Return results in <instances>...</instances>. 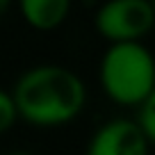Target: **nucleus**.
<instances>
[{"mask_svg":"<svg viewBox=\"0 0 155 155\" xmlns=\"http://www.w3.org/2000/svg\"><path fill=\"white\" fill-rule=\"evenodd\" d=\"M12 101L16 114L25 121L34 126H62L82 112L87 87L71 68L44 64L18 78Z\"/></svg>","mask_w":155,"mask_h":155,"instance_id":"nucleus-1","label":"nucleus"},{"mask_svg":"<svg viewBox=\"0 0 155 155\" xmlns=\"http://www.w3.org/2000/svg\"><path fill=\"white\" fill-rule=\"evenodd\" d=\"M101 84L114 103L139 105L155 94V62L141 41L112 44L101 59Z\"/></svg>","mask_w":155,"mask_h":155,"instance_id":"nucleus-2","label":"nucleus"},{"mask_svg":"<svg viewBox=\"0 0 155 155\" xmlns=\"http://www.w3.org/2000/svg\"><path fill=\"white\" fill-rule=\"evenodd\" d=\"M155 23L150 0H105L94 16L98 34L112 44L139 41Z\"/></svg>","mask_w":155,"mask_h":155,"instance_id":"nucleus-3","label":"nucleus"},{"mask_svg":"<svg viewBox=\"0 0 155 155\" xmlns=\"http://www.w3.org/2000/svg\"><path fill=\"white\" fill-rule=\"evenodd\" d=\"M150 141L130 119L105 123L89 141L87 155H148Z\"/></svg>","mask_w":155,"mask_h":155,"instance_id":"nucleus-4","label":"nucleus"},{"mask_svg":"<svg viewBox=\"0 0 155 155\" xmlns=\"http://www.w3.org/2000/svg\"><path fill=\"white\" fill-rule=\"evenodd\" d=\"M18 7L34 30H55L66 21L71 0H18Z\"/></svg>","mask_w":155,"mask_h":155,"instance_id":"nucleus-5","label":"nucleus"},{"mask_svg":"<svg viewBox=\"0 0 155 155\" xmlns=\"http://www.w3.org/2000/svg\"><path fill=\"white\" fill-rule=\"evenodd\" d=\"M135 126L144 132V137L153 144L155 141V94L148 96L144 103L137 105V116L132 119Z\"/></svg>","mask_w":155,"mask_h":155,"instance_id":"nucleus-6","label":"nucleus"},{"mask_svg":"<svg viewBox=\"0 0 155 155\" xmlns=\"http://www.w3.org/2000/svg\"><path fill=\"white\" fill-rule=\"evenodd\" d=\"M16 119H18V114H16V105L12 101V94L0 89V135L9 130L16 123Z\"/></svg>","mask_w":155,"mask_h":155,"instance_id":"nucleus-7","label":"nucleus"},{"mask_svg":"<svg viewBox=\"0 0 155 155\" xmlns=\"http://www.w3.org/2000/svg\"><path fill=\"white\" fill-rule=\"evenodd\" d=\"M7 7H9V0H0V16L7 12Z\"/></svg>","mask_w":155,"mask_h":155,"instance_id":"nucleus-8","label":"nucleus"},{"mask_svg":"<svg viewBox=\"0 0 155 155\" xmlns=\"http://www.w3.org/2000/svg\"><path fill=\"white\" fill-rule=\"evenodd\" d=\"M9 155H34V153H28V150H16V153H9Z\"/></svg>","mask_w":155,"mask_h":155,"instance_id":"nucleus-9","label":"nucleus"}]
</instances>
